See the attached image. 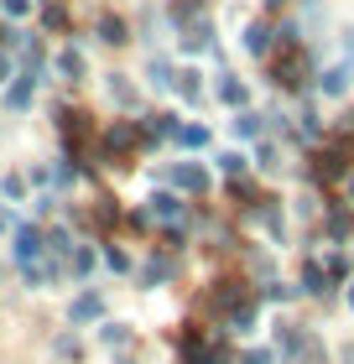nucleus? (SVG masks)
Returning <instances> with one entry per match:
<instances>
[{
    "instance_id": "nucleus-9",
    "label": "nucleus",
    "mask_w": 354,
    "mask_h": 364,
    "mask_svg": "<svg viewBox=\"0 0 354 364\" xmlns=\"http://www.w3.org/2000/svg\"><path fill=\"white\" fill-rule=\"evenodd\" d=\"M99 307H105V302H99V291H83L78 302H73V323H89V318H99Z\"/></svg>"
},
{
    "instance_id": "nucleus-13",
    "label": "nucleus",
    "mask_w": 354,
    "mask_h": 364,
    "mask_svg": "<svg viewBox=\"0 0 354 364\" xmlns=\"http://www.w3.org/2000/svg\"><path fill=\"white\" fill-rule=\"evenodd\" d=\"M177 141H182V146H198V151H204V146H209V130H204V125H177Z\"/></svg>"
},
{
    "instance_id": "nucleus-1",
    "label": "nucleus",
    "mask_w": 354,
    "mask_h": 364,
    "mask_svg": "<svg viewBox=\"0 0 354 364\" xmlns=\"http://www.w3.org/2000/svg\"><path fill=\"white\" fill-rule=\"evenodd\" d=\"M136 141H141V130L130 125V120H115L110 130H105V151L115 156V151H136Z\"/></svg>"
},
{
    "instance_id": "nucleus-24",
    "label": "nucleus",
    "mask_w": 354,
    "mask_h": 364,
    "mask_svg": "<svg viewBox=\"0 0 354 364\" xmlns=\"http://www.w3.org/2000/svg\"><path fill=\"white\" fill-rule=\"evenodd\" d=\"M11 73V58H6V47H0V78H6Z\"/></svg>"
},
{
    "instance_id": "nucleus-17",
    "label": "nucleus",
    "mask_w": 354,
    "mask_h": 364,
    "mask_svg": "<svg viewBox=\"0 0 354 364\" xmlns=\"http://www.w3.org/2000/svg\"><path fill=\"white\" fill-rule=\"evenodd\" d=\"M219 172L240 177V172H245V156H240V151H224V156H219Z\"/></svg>"
},
{
    "instance_id": "nucleus-23",
    "label": "nucleus",
    "mask_w": 354,
    "mask_h": 364,
    "mask_svg": "<svg viewBox=\"0 0 354 364\" xmlns=\"http://www.w3.org/2000/svg\"><path fill=\"white\" fill-rule=\"evenodd\" d=\"M182 94H188V99H198V73H182V84H177Z\"/></svg>"
},
{
    "instance_id": "nucleus-4",
    "label": "nucleus",
    "mask_w": 354,
    "mask_h": 364,
    "mask_svg": "<svg viewBox=\"0 0 354 364\" xmlns=\"http://www.w3.org/2000/svg\"><path fill=\"white\" fill-rule=\"evenodd\" d=\"M146 219H162V224H172V219H182V203H177L172 193H157V198L146 203Z\"/></svg>"
},
{
    "instance_id": "nucleus-3",
    "label": "nucleus",
    "mask_w": 354,
    "mask_h": 364,
    "mask_svg": "<svg viewBox=\"0 0 354 364\" xmlns=\"http://www.w3.org/2000/svg\"><path fill=\"white\" fill-rule=\"evenodd\" d=\"M31 94H37V68H26L21 78H16V89L6 94V109H26V105H31Z\"/></svg>"
},
{
    "instance_id": "nucleus-27",
    "label": "nucleus",
    "mask_w": 354,
    "mask_h": 364,
    "mask_svg": "<svg viewBox=\"0 0 354 364\" xmlns=\"http://www.w3.org/2000/svg\"><path fill=\"white\" fill-rule=\"evenodd\" d=\"M266 6H286V0H266Z\"/></svg>"
},
{
    "instance_id": "nucleus-21",
    "label": "nucleus",
    "mask_w": 354,
    "mask_h": 364,
    "mask_svg": "<svg viewBox=\"0 0 354 364\" xmlns=\"http://www.w3.org/2000/svg\"><path fill=\"white\" fill-rule=\"evenodd\" d=\"M0 11H6V16H26L31 0H0Z\"/></svg>"
},
{
    "instance_id": "nucleus-25",
    "label": "nucleus",
    "mask_w": 354,
    "mask_h": 364,
    "mask_svg": "<svg viewBox=\"0 0 354 364\" xmlns=\"http://www.w3.org/2000/svg\"><path fill=\"white\" fill-rule=\"evenodd\" d=\"M349 203H354V177H349Z\"/></svg>"
},
{
    "instance_id": "nucleus-26",
    "label": "nucleus",
    "mask_w": 354,
    "mask_h": 364,
    "mask_svg": "<svg viewBox=\"0 0 354 364\" xmlns=\"http://www.w3.org/2000/svg\"><path fill=\"white\" fill-rule=\"evenodd\" d=\"M344 125H349V130H354V109H349V120H344Z\"/></svg>"
},
{
    "instance_id": "nucleus-22",
    "label": "nucleus",
    "mask_w": 354,
    "mask_h": 364,
    "mask_svg": "<svg viewBox=\"0 0 354 364\" xmlns=\"http://www.w3.org/2000/svg\"><path fill=\"white\" fill-rule=\"evenodd\" d=\"M47 250L63 255V250H68V235H63V229H53V235H47Z\"/></svg>"
},
{
    "instance_id": "nucleus-2",
    "label": "nucleus",
    "mask_w": 354,
    "mask_h": 364,
    "mask_svg": "<svg viewBox=\"0 0 354 364\" xmlns=\"http://www.w3.org/2000/svg\"><path fill=\"white\" fill-rule=\"evenodd\" d=\"M302 78H308V58H302V53H286V58L276 63V84H281V89H297Z\"/></svg>"
},
{
    "instance_id": "nucleus-19",
    "label": "nucleus",
    "mask_w": 354,
    "mask_h": 364,
    "mask_svg": "<svg viewBox=\"0 0 354 364\" xmlns=\"http://www.w3.org/2000/svg\"><path fill=\"white\" fill-rule=\"evenodd\" d=\"M151 84H157V89H172V73H167V63H151Z\"/></svg>"
},
{
    "instance_id": "nucleus-12",
    "label": "nucleus",
    "mask_w": 354,
    "mask_h": 364,
    "mask_svg": "<svg viewBox=\"0 0 354 364\" xmlns=\"http://www.w3.org/2000/svg\"><path fill=\"white\" fill-rule=\"evenodd\" d=\"M58 73L63 78H83V58L73 53V47H68V53H58Z\"/></svg>"
},
{
    "instance_id": "nucleus-5",
    "label": "nucleus",
    "mask_w": 354,
    "mask_h": 364,
    "mask_svg": "<svg viewBox=\"0 0 354 364\" xmlns=\"http://www.w3.org/2000/svg\"><path fill=\"white\" fill-rule=\"evenodd\" d=\"M37 255H42V235H37V229H16V260L31 266Z\"/></svg>"
},
{
    "instance_id": "nucleus-10",
    "label": "nucleus",
    "mask_w": 354,
    "mask_h": 364,
    "mask_svg": "<svg viewBox=\"0 0 354 364\" xmlns=\"http://www.w3.org/2000/svg\"><path fill=\"white\" fill-rule=\"evenodd\" d=\"M318 89H323V94H344L349 89V63H344V68H328L323 78H318Z\"/></svg>"
},
{
    "instance_id": "nucleus-18",
    "label": "nucleus",
    "mask_w": 354,
    "mask_h": 364,
    "mask_svg": "<svg viewBox=\"0 0 354 364\" xmlns=\"http://www.w3.org/2000/svg\"><path fill=\"white\" fill-rule=\"evenodd\" d=\"M302 291H323V271H318V266L302 271Z\"/></svg>"
},
{
    "instance_id": "nucleus-28",
    "label": "nucleus",
    "mask_w": 354,
    "mask_h": 364,
    "mask_svg": "<svg viewBox=\"0 0 354 364\" xmlns=\"http://www.w3.org/2000/svg\"><path fill=\"white\" fill-rule=\"evenodd\" d=\"M349 307H354V291H349Z\"/></svg>"
},
{
    "instance_id": "nucleus-16",
    "label": "nucleus",
    "mask_w": 354,
    "mask_h": 364,
    "mask_svg": "<svg viewBox=\"0 0 354 364\" xmlns=\"http://www.w3.org/2000/svg\"><path fill=\"white\" fill-rule=\"evenodd\" d=\"M110 94H115V105H136V89H130V84H120V78H110Z\"/></svg>"
},
{
    "instance_id": "nucleus-6",
    "label": "nucleus",
    "mask_w": 354,
    "mask_h": 364,
    "mask_svg": "<svg viewBox=\"0 0 354 364\" xmlns=\"http://www.w3.org/2000/svg\"><path fill=\"white\" fill-rule=\"evenodd\" d=\"M209 37H214V31H209V21H204V16L182 26V47H188V53H204V47H209Z\"/></svg>"
},
{
    "instance_id": "nucleus-20",
    "label": "nucleus",
    "mask_w": 354,
    "mask_h": 364,
    "mask_svg": "<svg viewBox=\"0 0 354 364\" xmlns=\"http://www.w3.org/2000/svg\"><path fill=\"white\" fill-rule=\"evenodd\" d=\"M328 235H333V240L349 235V219H344V213H333V219H328Z\"/></svg>"
},
{
    "instance_id": "nucleus-7",
    "label": "nucleus",
    "mask_w": 354,
    "mask_h": 364,
    "mask_svg": "<svg viewBox=\"0 0 354 364\" xmlns=\"http://www.w3.org/2000/svg\"><path fill=\"white\" fill-rule=\"evenodd\" d=\"M172 182H177V188H188V193H204V188H209V172H204V167H177Z\"/></svg>"
},
{
    "instance_id": "nucleus-8",
    "label": "nucleus",
    "mask_w": 354,
    "mask_h": 364,
    "mask_svg": "<svg viewBox=\"0 0 354 364\" xmlns=\"http://www.w3.org/2000/svg\"><path fill=\"white\" fill-rule=\"evenodd\" d=\"M245 47L261 58L266 47H271V26H266V21H250V26H245Z\"/></svg>"
},
{
    "instance_id": "nucleus-15",
    "label": "nucleus",
    "mask_w": 354,
    "mask_h": 364,
    "mask_svg": "<svg viewBox=\"0 0 354 364\" xmlns=\"http://www.w3.org/2000/svg\"><path fill=\"white\" fill-rule=\"evenodd\" d=\"M219 99H224V105H245V84H234V78H224V84H219Z\"/></svg>"
},
{
    "instance_id": "nucleus-11",
    "label": "nucleus",
    "mask_w": 354,
    "mask_h": 364,
    "mask_svg": "<svg viewBox=\"0 0 354 364\" xmlns=\"http://www.w3.org/2000/svg\"><path fill=\"white\" fill-rule=\"evenodd\" d=\"M234 136H240V141H256V136H261V114H234Z\"/></svg>"
},
{
    "instance_id": "nucleus-14",
    "label": "nucleus",
    "mask_w": 354,
    "mask_h": 364,
    "mask_svg": "<svg viewBox=\"0 0 354 364\" xmlns=\"http://www.w3.org/2000/svg\"><path fill=\"white\" fill-rule=\"evenodd\" d=\"M99 37L105 42H125V21L120 16H105V21H99Z\"/></svg>"
}]
</instances>
